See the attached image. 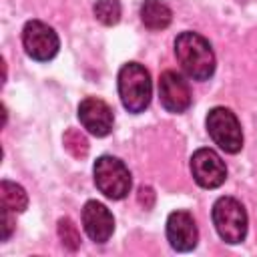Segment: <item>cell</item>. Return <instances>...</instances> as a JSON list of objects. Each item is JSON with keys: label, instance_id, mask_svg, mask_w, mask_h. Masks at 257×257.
Returning <instances> with one entry per match:
<instances>
[{"label": "cell", "instance_id": "obj_1", "mask_svg": "<svg viewBox=\"0 0 257 257\" xmlns=\"http://www.w3.org/2000/svg\"><path fill=\"white\" fill-rule=\"evenodd\" d=\"M175 54L185 70V74L193 80H207L215 72V52L209 40L197 32H181L175 38Z\"/></svg>", "mask_w": 257, "mask_h": 257}, {"label": "cell", "instance_id": "obj_2", "mask_svg": "<svg viewBox=\"0 0 257 257\" xmlns=\"http://www.w3.org/2000/svg\"><path fill=\"white\" fill-rule=\"evenodd\" d=\"M153 82L149 70L139 62L122 64V68L118 70V96L122 106L128 112L139 114L149 106Z\"/></svg>", "mask_w": 257, "mask_h": 257}, {"label": "cell", "instance_id": "obj_3", "mask_svg": "<svg viewBox=\"0 0 257 257\" xmlns=\"http://www.w3.org/2000/svg\"><path fill=\"white\" fill-rule=\"evenodd\" d=\"M92 173H94L96 189L112 201L124 199L133 187V179H131L126 165L116 157H110V155L98 157L94 161Z\"/></svg>", "mask_w": 257, "mask_h": 257}, {"label": "cell", "instance_id": "obj_4", "mask_svg": "<svg viewBox=\"0 0 257 257\" xmlns=\"http://www.w3.org/2000/svg\"><path fill=\"white\" fill-rule=\"evenodd\" d=\"M213 225L225 243H241L247 235L245 207L233 197H219L213 205Z\"/></svg>", "mask_w": 257, "mask_h": 257}, {"label": "cell", "instance_id": "obj_5", "mask_svg": "<svg viewBox=\"0 0 257 257\" xmlns=\"http://www.w3.org/2000/svg\"><path fill=\"white\" fill-rule=\"evenodd\" d=\"M207 133L213 139V143L223 149L225 153H239L243 147V133H241V124L235 116L233 110L225 108V106H215L209 110L207 114Z\"/></svg>", "mask_w": 257, "mask_h": 257}, {"label": "cell", "instance_id": "obj_6", "mask_svg": "<svg viewBox=\"0 0 257 257\" xmlns=\"http://www.w3.org/2000/svg\"><path fill=\"white\" fill-rule=\"evenodd\" d=\"M22 44H24L26 54L32 60L46 62L56 56L60 40H58V34L54 32V28H50L48 24H44L40 20H30L24 24Z\"/></svg>", "mask_w": 257, "mask_h": 257}, {"label": "cell", "instance_id": "obj_7", "mask_svg": "<svg viewBox=\"0 0 257 257\" xmlns=\"http://www.w3.org/2000/svg\"><path fill=\"white\" fill-rule=\"evenodd\" d=\"M191 173L199 187L217 189L227 179V167L213 149H197L191 157Z\"/></svg>", "mask_w": 257, "mask_h": 257}, {"label": "cell", "instance_id": "obj_8", "mask_svg": "<svg viewBox=\"0 0 257 257\" xmlns=\"http://www.w3.org/2000/svg\"><path fill=\"white\" fill-rule=\"evenodd\" d=\"M159 98L165 110L179 114L191 106V90L187 80L175 70H165L159 78Z\"/></svg>", "mask_w": 257, "mask_h": 257}, {"label": "cell", "instance_id": "obj_9", "mask_svg": "<svg viewBox=\"0 0 257 257\" xmlns=\"http://www.w3.org/2000/svg\"><path fill=\"white\" fill-rule=\"evenodd\" d=\"M78 120L80 124L94 137H106L112 131V108L96 98V96H88L78 104Z\"/></svg>", "mask_w": 257, "mask_h": 257}, {"label": "cell", "instance_id": "obj_10", "mask_svg": "<svg viewBox=\"0 0 257 257\" xmlns=\"http://www.w3.org/2000/svg\"><path fill=\"white\" fill-rule=\"evenodd\" d=\"M167 239L175 251L187 253L197 247L199 231L189 211H173L167 217Z\"/></svg>", "mask_w": 257, "mask_h": 257}, {"label": "cell", "instance_id": "obj_11", "mask_svg": "<svg viewBox=\"0 0 257 257\" xmlns=\"http://www.w3.org/2000/svg\"><path fill=\"white\" fill-rule=\"evenodd\" d=\"M82 227L94 243H106L114 231L112 213L98 201H88L82 207Z\"/></svg>", "mask_w": 257, "mask_h": 257}, {"label": "cell", "instance_id": "obj_12", "mask_svg": "<svg viewBox=\"0 0 257 257\" xmlns=\"http://www.w3.org/2000/svg\"><path fill=\"white\" fill-rule=\"evenodd\" d=\"M141 20L149 30H165L173 20V12L161 0H145L141 4Z\"/></svg>", "mask_w": 257, "mask_h": 257}, {"label": "cell", "instance_id": "obj_13", "mask_svg": "<svg viewBox=\"0 0 257 257\" xmlns=\"http://www.w3.org/2000/svg\"><path fill=\"white\" fill-rule=\"evenodd\" d=\"M0 199H2V207L10 209L12 213H22L28 207V195L26 191L12 183V181H2L0 183Z\"/></svg>", "mask_w": 257, "mask_h": 257}, {"label": "cell", "instance_id": "obj_14", "mask_svg": "<svg viewBox=\"0 0 257 257\" xmlns=\"http://www.w3.org/2000/svg\"><path fill=\"white\" fill-rule=\"evenodd\" d=\"M92 12L98 22L104 26H112L120 20V4L118 0H96L92 6Z\"/></svg>", "mask_w": 257, "mask_h": 257}, {"label": "cell", "instance_id": "obj_15", "mask_svg": "<svg viewBox=\"0 0 257 257\" xmlns=\"http://www.w3.org/2000/svg\"><path fill=\"white\" fill-rule=\"evenodd\" d=\"M62 143H64V149L74 157V159H84L88 155V141L86 137L78 131V128H66L64 137H62Z\"/></svg>", "mask_w": 257, "mask_h": 257}, {"label": "cell", "instance_id": "obj_16", "mask_svg": "<svg viewBox=\"0 0 257 257\" xmlns=\"http://www.w3.org/2000/svg\"><path fill=\"white\" fill-rule=\"evenodd\" d=\"M56 231H58L60 243H62V245H64L68 251H76V249L80 247V233H78L76 225L72 223V219H68V217L58 219Z\"/></svg>", "mask_w": 257, "mask_h": 257}, {"label": "cell", "instance_id": "obj_17", "mask_svg": "<svg viewBox=\"0 0 257 257\" xmlns=\"http://www.w3.org/2000/svg\"><path fill=\"white\" fill-rule=\"evenodd\" d=\"M137 201L145 207V209H151L155 205V191L151 187H139V193H137Z\"/></svg>", "mask_w": 257, "mask_h": 257}, {"label": "cell", "instance_id": "obj_18", "mask_svg": "<svg viewBox=\"0 0 257 257\" xmlns=\"http://www.w3.org/2000/svg\"><path fill=\"white\" fill-rule=\"evenodd\" d=\"M2 217H4V231H2V241H8L12 231H14V219H12V211L2 207Z\"/></svg>", "mask_w": 257, "mask_h": 257}]
</instances>
